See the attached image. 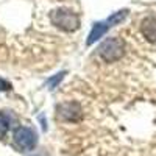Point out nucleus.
I'll use <instances>...</instances> for the list:
<instances>
[{
  "instance_id": "39448f33",
  "label": "nucleus",
  "mask_w": 156,
  "mask_h": 156,
  "mask_svg": "<svg viewBox=\"0 0 156 156\" xmlns=\"http://www.w3.org/2000/svg\"><path fill=\"white\" fill-rule=\"evenodd\" d=\"M111 27H109V23L106 22V20H100V22H95L94 25H92V28H90V33H89V36H87V41H86V44L87 45H92V44H95L100 37H103L106 33H108V30H109Z\"/></svg>"
},
{
  "instance_id": "0eeeda50",
  "label": "nucleus",
  "mask_w": 156,
  "mask_h": 156,
  "mask_svg": "<svg viewBox=\"0 0 156 156\" xmlns=\"http://www.w3.org/2000/svg\"><path fill=\"white\" fill-rule=\"evenodd\" d=\"M16 122V119L8 112H0V137H3L8 129L12 126V123Z\"/></svg>"
},
{
  "instance_id": "6e6552de",
  "label": "nucleus",
  "mask_w": 156,
  "mask_h": 156,
  "mask_svg": "<svg viewBox=\"0 0 156 156\" xmlns=\"http://www.w3.org/2000/svg\"><path fill=\"white\" fill-rule=\"evenodd\" d=\"M128 16V9H120V11H115V12H112V14L106 19V22L109 23V27H114V25H117V23H120L125 17Z\"/></svg>"
},
{
  "instance_id": "9d476101",
  "label": "nucleus",
  "mask_w": 156,
  "mask_h": 156,
  "mask_svg": "<svg viewBox=\"0 0 156 156\" xmlns=\"http://www.w3.org/2000/svg\"><path fill=\"white\" fill-rule=\"evenodd\" d=\"M6 90H11V83L0 76V92H6Z\"/></svg>"
},
{
  "instance_id": "1a4fd4ad",
  "label": "nucleus",
  "mask_w": 156,
  "mask_h": 156,
  "mask_svg": "<svg viewBox=\"0 0 156 156\" xmlns=\"http://www.w3.org/2000/svg\"><path fill=\"white\" fill-rule=\"evenodd\" d=\"M66 73H67L66 70H62V72H58L56 75H53L51 78H48L47 83H45V84H47V87H48V89H55V87H56V86L62 81V78L66 76Z\"/></svg>"
},
{
  "instance_id": "f03ea898",
  "label": "nucleus",
  "mask_w": 156,
  "mask_h": 156,
  "mask_svg": "<svg viewBox=\"0 0 156 156\" xmlns=\"http://www.w3.org/2000/svg\"><path fill=\"white\" fill-rule=\"evenodd\" d=\"M12 140H14L16 147L20 148L22 151H31L37 145V133L31 126L20 125V126H17L14 129Z\"/></svg>"
},
{
  "instance_id": "20e7f679",
  "label": "nucleus",
  "mask_w": 156,
  "mask_h": 156,
  "mask_svg": "<svg viewBox=\"0 0 156 156\" xmlns=\"http://www.w3.org/2000/svg\"><path fill=\"white\" fill-rule=\"evenodd\" d=\"M56 115L58 119L64 120V122H76L81 119V108L78 103H72V101H67V103H62L56 108Z\"/></svg>"
},
{
  "instance_id": "7ed1b4c3",
  "label": "nucleus",
  "mask_w": 156,
  "mask_h": 156,
  "mask_svg": "<svg viewBox=\"0 0 156 156\" xmlns=\"http://www.w3.org/2000/svg\"><path fill=\"white\" fill-rule=\"evenodd\" d=\"M123 41L119 37H108L105 42L98 47V56L106 61V62H114L119 61L123 56Z\"/></svg>"
},
{
  "instance_id": "423d86ee",
  "label": "nucleus",
  "mask_w": 156,
  "mask_h": 156,
  "mask_svg": "<svg viewBox=\"0 0 156 156\" xmlns=\"http://www.w3.org/2000/svg\"><path fill=\"white\" fill-rule=\"evenodd\" d=\"M140 31L150 42H156V19L147 17L140 23Z\"/></svg>"
},
{
  "instance_id": "f257e3e1",
  "label": "nucleus",
  "mask_w": 156,
  "mask_h": 156,
  "mask_svg": "<svg viewBox=\"0 0 156 156\" xmlns=\"http://www.w3.org/2000/svg\"><path fill=\"white\" fill-rule=\"evenodd\" d=\"M50 22L62 31H76L80 28V17L70 8H58L50 12Z\"/></svg>"
}]
</instances>
